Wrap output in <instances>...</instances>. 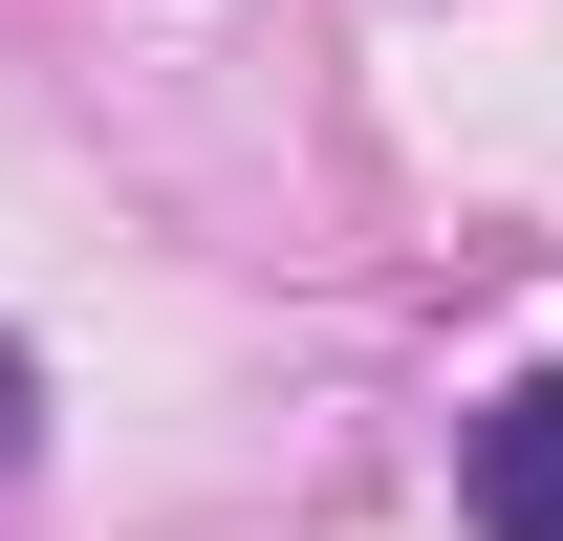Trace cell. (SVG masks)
<instances>
[{
  "label": "cell",
  "mask_w": 563,
  "mask_h": 541,
  "mask_svg": "<svg viewBox=\"0 0 563 541\" xmlns=\"http://www.w3.org/2000/svg\"><path fill=\"white\" fill-rule=\"evenodd\" d=\"M455 498H477V541H563V368H520V390L477 411Z\"/></svg>",
  "instance_id": "obj_1"
},
{
  "label": "cell",
  "mask_w": 563,
  "mask_h": 541,
  "mask_svg": "<svg viewBox=\"0 0 563 541\" xmlns=\"http://www.w3.org/2000/svg\"><path fill=\"white\" fill-rule=\"evenodd\" d=\"M22 433H44V368H22V346H0V476H22Z\"/></svg>",
  "instance_id": "obj_2"
}]
</instances>
